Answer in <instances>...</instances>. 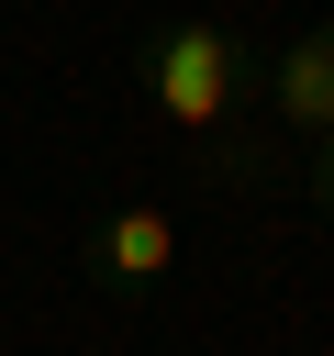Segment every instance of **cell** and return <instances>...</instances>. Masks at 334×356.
<instances>
[{
  "mask_svg": "<svg viewBox=\"0 0 334 356\" xmlns=\"http://www.w3.org/2000/svg\"><path fill=\"white\" fill-rule=\"evenodd\" d=\"M267 122L289 145H323L334 134V22H312L278 67H267Z\"/></svg>",
  "mask_w": 334,
  "mask_h": 356,
  "instance_id": "cell-3",
  "label": "cell"
},
{
  "mask_svg": "<svg viewBox=\"0 0 334 356\" xmlns=\"http://www.w3.org/2000/svg\"><path fill=\"white\" fill-rule=\"evenodd\" d=\"M167 267H178V211H156V200H111V211L89 222V289L145 300Z\"/></svg>",
  "mask_w": 334,
  "mask_h": 356,
  "instance_id": "cell-2",
  "label": "cell"
},
{
  "mask_svg": "<svg viewBox=\"0 0 334 356\" xmlns=\"http://www.w3.org/2000/svg\"><path fill=\"white\" fill-rule=\"evenodd\" d=\"M312 189H323V222H334V134H323V178H312Z\"/></svg>",
  "mask_w": 334,
  "mask_h": 356,
  "instance_id": "cell-4",
  "label": "cell"
},
{
  "mask_svg": "<svg viewBox=\"0 0 334 356\" xmlns=\"http://www.w3.org/2000/svg\"><path fill=\"white\" fill-rule=\"evenodd\" d=\"M145 89H156V111L178 122V134H223L234 122V100H245V56H234V33L223 22H156L145 33Z\"/></svg>",
  "mask_w": 334,
  "mask_h": 356,
  "instance_id": "cell-1",
  "label": "cell"
}]
</instances>
